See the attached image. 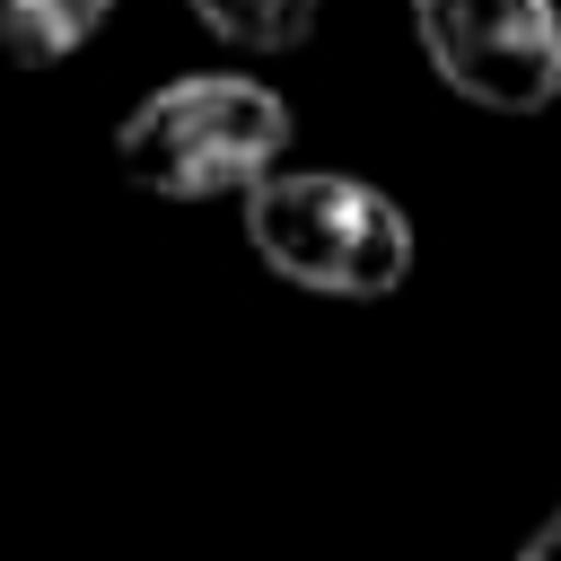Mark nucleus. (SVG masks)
<instances>
[{
	"mask_svg": "<svg viewBox=\"0 0 561 561\" xmlns=\"http://www.w3.org/2000/svg\"><path fill=\"white\" fill-rule=\"evenodd\" d=\"M289 131L298 114L280 88L245 70H184L114 123V167L158 202H245L289 158Z\"/></svg>",
	"mask_w": 561,
	"mask_h": 561,
	"instance_id": "1",
	"label": "nucleus"
},
{
	"mask_svg": "<svg viewBox=\"0 0 561 561\" xmlns=\"http://www.w3.org/2000/svg\"><path fill=\"white\" fill-rule=\"evenodd\" d=\"M245 245L272 280L342 307H377L412 280V219L386 184L342 167H272L245 202Z\"/></svg>",
	"mask_w": 561,
	"mask_h": 561,
	"instance_id": "2",
	"label": "nucleus"
},
{
	"mask_svg": "<svg viewBox=\"0 0 561 561\" xmlns=\"http://www.w3.org/2000/svg\"><path fill=\"white\" fill-rule=\"evenodd\" d=\"M421 61L482 114H543L561 96V9L552 0H412Z\"/></svg>",
	"mask_w": 561,
	"mask_h": 561,
	"instance_id": "3",
	"label": "nucleus"
},
{
	"mask_svg": "<svg viewBox=\"0 0 561 561\" xmlns=\"http://www.w3.org/2000/svg\"><path fill=\"white\" fill-rule=\"evenodd\" d=\"M184 18H193L210 44L245 53V61H280V53H298V44L316 35L324 0H184Z\"/></svg>",
	"mask_w": 561,
	"mask_h": 561,
	"instance_id": "4",
	"label": "nucleus"
},
{
	"mask_svg": "<svg viewBox=\"0 0 561 561\" xmlns=\"http://www.w3.org/2000/svg\"><path fill=\"white\" fill-rule=\"evenodd\" d=\"M114 0H0V53L26 70H53L105 35Z\"/></svg>",
	"mask_w": 561,
	"mask_h": 561,
	"instance_id": "5",
	"label": "nucleus"
},
{
	"mask_svg": "<svg viewBox=\"0 0 561 561\" xmlns=\"http://www.w3.org/2000/svg\"><path fill=\"white\" fill-rule=\"evenodd\" d=\"M508 561H561V500H552V508H543V517L526 526V543H517Z\"/></svg>",
	"mask_w": 561,
	"mask_h": 561,
	"instance_id": "6",
	"label": "nucleus"
}]
</instances>
